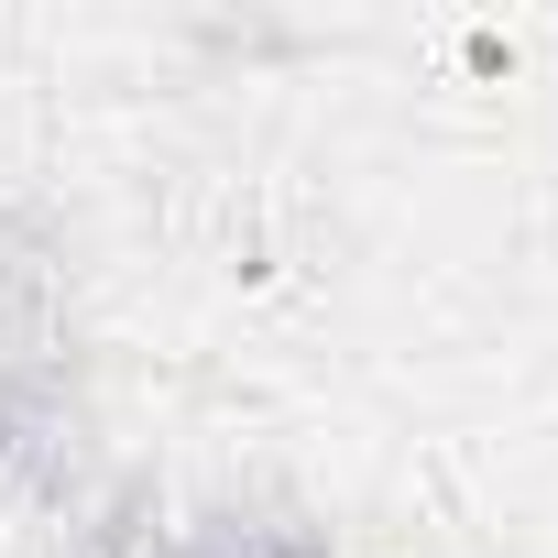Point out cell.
Here are the masks:
<instances>
[{
  "label": "cell",
  "mask_w": 558,
  "mask_h": 558,
  "mask_svg": "<svg viewBox=\"0 0 558 558\" xmlns=\"http://www.w3.org/2000/svg\"><path fill=\"white\" fill-rule=\"evenodd\" d=\"M77 471V416L45 373L0 362V493H56Z\"/></svg>",
  "instance_id": "obj_1"
},
{
  "label": "cell",
  "mask_w": 558,
  "mask_h": 558,
  "mask_svg": "<svg viewBox=\"0 0 558 558\" xmlns=\"http://www.w3.org/2000/svg\"><path fill=\"white\" fill-rule=\"evenodd\" d=\"M154 558H340L307 514H197V525H175Z\"/></svg>",
  "instance_id": "obj_2"
}]
</instances>
